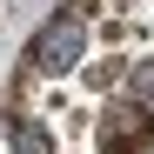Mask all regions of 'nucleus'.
I'll return each instance as SVG.
<instances>
[{
	"mask_svg": "<svg viewBox=\"0 0 154 154\" xmlns=\"http://www.w3.org/2000/svg\"><path fill=\"white\" fill-rule=\"evenodd\" d=\"M20 154H47V141H40V127H20Z\"/></svg>",
	"mask_w": 154,
	"mask_h": 154,
	"instance_id": "3",
	"label": "nucleus"
},
{
	"mask_svg": "<svg viewBox=\"0 0 154 154\" xmlns=\"http://www.w3.org/2000/svg\"><path fill=\"white\" fill-rule=\"evenodd\" d=\"M81 40H87L81 14H60V20H47V27L34 34V67H40V74H60V67H74V60H81Z\"/></svg>",
	"mask_w": 154,
	"mask_h": 154,
	"instance_id": "1",
	"label": "nucleus"
},
{
	"mask_svg": "<svg viewBox=\"0 0 154 154\" xmlns=\"http://www.w3.org/2000/svg\"><path fill=\"white\" fill-rule=\"evenodd\" d=\"M147 141H154V114L134 107V100H127V107H114L107 127H100V147H107V154H141Z\"/></svg>",
	"mask_w": 154,
	"mask_h": 154,
	"instance_id": "2",
	"label": "nucleus"
}]
</instances>
